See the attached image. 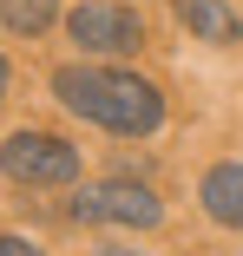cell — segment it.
I'll use <instances>...</instances> for the list:
<instances>
[{"instance_id": "8992f818", "label": "cell", "mask_w": 243, "mask_h": 256, "mask_svg": "<svg viewBox=\"0 0 243 256\" xmlns=\"http://www.w3.org/2000/svg\"><path fill=\"white\" fill-rule=\"evenodd\" d=\"M178 20L190 26V40H210V46H236L243 40V20L224 0H178Z\"/></svg>"}, {"instance_id": "277c9868", "label": "cell", "mask_w": 243, "mask_h": 256, "mask_svg": "<svg viewBox=\"0 0 243 256\" xmlns=\"http://www.w3.org/2000/svg\"><path fill=\"white\" fill-rule=\"evenodd\" d=\"M66 33L86 46V53H138L144 46V20L132 14V7H112V0H86V7H72L66 14Z\"/></svg>"}, {"instance_id": "ba28073f", "label": "cell", "mask_w": 243, "mask_h": 256, "mask_svg": "<svg viewBox=\"0 0 243 256\" xmlns=\"http://www.w3.org/2000/svg\"><path fill=\"white\" fill-rule=\"evenodd\" d=\"M0 256H40V250H33L26 236H0Z\"/></svg>"}, {"instance_id": "3957f363", "label": "cell", "mask_w": 243, "mask_h": 256, "mask_svg": "<svg viewBox=\"0 0 243 256\" xmlns=\"http://www.w3.org/2000/svg\"><path fill=\"white\" fill-rule=\"evenodd\" d=\"M72 210H79L86 224H125V230H152V224L164 217V204H158L152 190H144V184H132V178H106V184H86Z\"/></svg>"}, {"instance_id": "6da1fadb", "label": "cell", "mask_w": 243, "mask_h": 256, "mask_svg": "<svg viewBox=\"0 0 243 256\" xmlns=\"http://www.w3.org/2000/svg\"><path fill=\"white\" fill-rule=\"evenodd\" d=\"M60 106L79 112L86 125H106L118 138H152L164 125V92L138 72H112V66H60L53 72Z\"/></svg>"}, {"instance_id": "7a4b0ae2", "label": "cell", "mask_w": 243, "mask_h": 256, "mask_svg": "<svg viewBox=\"0 0 243 256\" xmlns=\"http://www.w3.org/2000/svg\"><path fill=\"white\" fill-rule=\"evenodd\" d=\"M0 171H7L14 184H72L79 178V151L53 132H14L7 144H0Z\"/></svg>"}, {"instance_id": "5b68a950", "label": "cell", "mask_w": 243, "mask_h": 256, "mask_svg": "<svg viewBox=\"0 0 243 256\" xmlns=\"http://www.w3.org/2000/svg\"><path fill=\"white\" fill-rule=\"evenodd\" d=\"M198 197H204L210 224L243 230V164H236V158H230V164H210V171H204V184H198Z\"/></svg>"}, {"instance_id": "52a82bcc", "label": "cell", "mask_w": 243, "mask_h": 256, "mask_svg": "<svg viewBox=\"0 0 243 256\" xmlns=\"http://www.w3.org/2000/svg\"><path fill=\"white\" fill-rule=\"evenodd\" d=\"M60 20V0H0V26L14 33H46Z\"/></svg>"}, {"instance_id": "9c48e42d", "label": "cell", "mask_w": 243, "mask_h": 256, "mask_svg": "<svg viewBox=\"0 0 243 256\" xmlns=\"http://www.w3.org/2000/svg\"><path fill=\"white\" fill-rule=\"evenodd\" d=\"M7 79H14V72H7V60H0V106H7Z\"/></svg>"}]
</instances>
